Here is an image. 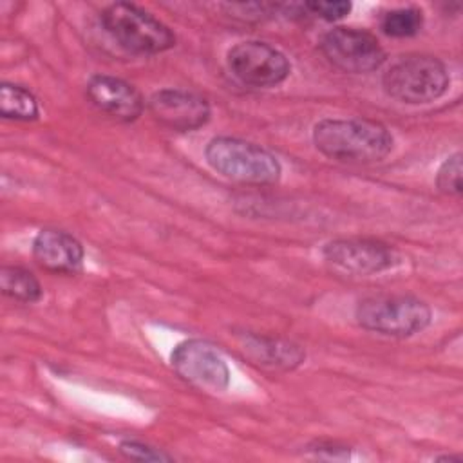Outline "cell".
I'll return each mask as SVG.
<instances>
[{
    "label": "cell",
    "instance_id": "7c38bea8",
    "mask_svg": "<svg viewBox=\"0 0 463 463\" xmlns=\"http://www.w3.org/2000/svg\"><path fill=\"white\" fill-rule=\"evenodd\" d=\"M34 260L47 271L72 275L83 262V248L78 239L63 230L45 228L33 242Z\"/></svg>",
    "mask_w": 463,
    "mask_h": 463
},
{
    "label": "cell",
    "instance_id": "d6986e66",
    "mask_svg": "<svg viewBox=\"0 0 463 463\" xmlns=\"http://www.w3.org/2000/svg\"><path fill=\"white\" fill-rule=\"evenodd\" d=\"M313 14L324 18V20H340L351 11V2H307L304 5Z\"/></svg>",
    "mask_w": 463,
    "mask_h": 463
},
{
    "label": "cell",
    "instance_id": "5b68a950",
    "mask_svg": "<svg viewBox=\"0 0 463 463\" xmlns=\"http://www.w3.org/2000/svg\"><path fill=\"white\" fill-rule=\"evenodd\" d=\"M356 320L364 329L403 338L429 326L430 307L409 295H374L356 306Z\"/></svg>",
    "mask_w": 463,
    "mask_h": 463
},
{
    "label": "cell",
    "instance_id": "7a4b0ae2",
    "mask_svg": "<svg viewBox=\"0 0 463 463\" xmlns=\"http://www.w3.org/2000/svg\"><path fill=\"white\" fill-rule=\"evenodd\" d=\"M204 156L215 172L244 184H273L282 172L271 152L237 137H213Z\"/></svg>",
    "mask_w": 463,
    "mask_h": 463
},
{
    "label": "cell",
    "instance_id": "277c9868",
    "mask_svg": "<svg viewBox=\"0 0 463 463\" xmlns=\"http://www.w3.org/2000/svg\"><path fill=\"white\" fill-rule=\"evenodd\" d=\"M383 90L411 105L429 103L445 94L449 87V72L445 65L427 54H412L392 63L383 74Z\"/></svg>",
    "mask_w": 463,
    "mask_h": 463
},
{
    "label": "cell",
    "instance_id": "3957f363",
    "mask_svg": "<svg viewBox=\"0 0 463 463\" xmlns=\"http://www.w3.org/2000/svg\"><path fill=\"white\" fill-rule=\"evenodd\" d=\"M105 31L127 51L157 54L175 45L174 33L150 13L132 4H112L101 13Z\"/></svg>",
    "mask_w": 463,
    "mask_h": 463
},
{
    "label": "cell",
    "instance_id": "8fae6325",
    "mask_svg": "<svg viewBox=\"0 0 463 463\" xmlns=\"http://www.w3.org/2000/svg\"><path fill=\"white\" fill-rule=\"evenodd\" d=\"M87 96L101 112L121 121H132L143 112L141 94L130 83L114 76H92Z\"/></svg>",
    "mask_w": 463,
    "mask_h": 463
},
{
    "label": "cell",
    "instance_id": "4fadbf2b",
    "mask_svg": "<svg viewBox=\"0 0 463 463\" xmlns=\"http://www.w3.org/2000/svg\"><path fill=\"white\" fill-rule=\"evenodd\" d=\"M244 349L257 360L266 365H277L282 369H293L300 365L306 358V353L284 340H273V338H264V336H255L250 335L244 338Z\"/></svg>",
    "mask_w": 463,
    "mask_h": 463
},
{
    "label": "cell",
    "instance_id": "8992f818",
    "mask_svg": "<svg viewBox=\"0 0 463 463\" xmlns=\"http://www.w3.org/2000/svg\"><path fill=\"white\" fill-rule=\"evenodd\" d=\"M324 56L344 72L365 74L376 71L385 61V52L378 40L360 29L335 27L320 40Z\"/></svg>",
    "mask_w": 463,
    "mask_h": 463
},
{
    "label": "cell",
    "instance_id": "ba28073f",
    "mask_svg": "<svg viewBox=\"0 0 463 463\" xmlns=\"http://www.w3.org/2000/svg\"><path fill=\"white\" fill-rule=\"evenodd\" d=\"M172 367L188 383L204 391H224L230 371L219 351L204 340H184L172 353Z\"/></svg>",
    "mask_w": 463,
    "mask_h": 463
},
{
    "label": "cell",
    "instance_id": "30bf717a",
    "mask_svg": "<svg viewBox=\"0 0 463 463\" xmlns=\"http://www.w3.org/2000/svg\"><path fill=\"white\" fill-rule=\"evenodd\" d=\"M148 109L159 123L179 132L195 130L210 118V105L204 98L177 89L156 92L148 99Z\"/></svg>",
    "mask_w": 463,
    "mask_h": 463
},
{
    "label": "cell",
    "instance_id": "e0dca14e",
    "mask_svg": "<svg viewBox=\"0 0 463 463\" xmlns=\"http://www.w3.org/2000/svg\"><path fill=\"white\" fill-rule=\"evenodd\" d=\"M438 188L447 195L461 194V154L456 152L443 161L436 175Z\"/></svg>",
    "mask_w": 463,
    "mask_h": 463
},
{
    "label": "cell",
    "instance_id": "5bb4252c",
    "mask_svg": "<svg viewBox=\"0 0 463 463\" xmlns=\"http://www.w3.org/2000/svg\"><path fill=\"white\" fill-rule=\"evenodd\" d=\"M0 114L5 119L29 121L38 118L36 98L24 87L2 83L0 87Z\"/></svg>",
    "mask_w": 463,
    "mask_h": 463
},
{
    "label": "cell",
    "instance_id": "6da1fadb",
    "mask_svg": "<svg viewBox=\"0 0 463 463\" xmlns=\"http://www.w3.org/2000/svg\"><path fill=\"white\" fill-rule=\"evenodd\" d=\"M315 146L329 159L340 163H376L392 150L391 132L378 121L351 119H322L313 130Z\"/></svg>",
    "mask_w": 463,
    "mask_h": 463
},
{
    "label": "cell",
    "instance_id": "9a60e30c",
    "mask_svg": "<svg viewBox=\"0 0 463 463\" xmlns=\"http://www.w3.org/2000/svg\"><path fill=\"white\" fill-rule=\"evenodd\" d=\"M0 289L4 295L20 302H36L42 297V286L24 268L4 266L0 269Z\"/></svg>",
    "mask_w": 463,
    "mask_h": 463
},
{
    "label": "cell",
    "instance_id": "9c48e42d",
    "mask_svg": "<svg viewBox=\"0 0 463 463\" xmlns=\"http://www.w3.org/2000/svg\"><path fill=\"white\" fill-rule=\"evenodd\" d=\"M324 259L336 269L353 275H373L392 268L398 260L392 248L369 239H336L324 246Z\"/></svg>",
    "mask_w": 463,
    "mask_h": 463
},
{
    "label": "cell",
    "instance_id": "52a82bcc",
    "mask_svg": "<svg viewBox=\"0 0 463 463\" xmlns=\"http://www.w3.org/2000/svg\"><path fill=\"white\" fill-rule=\"evenodd\" d=\"M233 76L251 87H273L289 74L288 58L264 42H241L228 51Z\"/></svg>",
    "mask_w": 463,
    "mask_h": 463
},
{
    "label": "cell",
    "instance_id": "ac0fdd59",
    "mask_svg": "<svg viewBox=\"0 0 463 463\" xmlns=\"http://www.w3.org/2000/svg\"><path fill=\"white\" fill-rule=\"evenodd\" d=\"M119 452L132 461H170L172 458L161 450H156L139 441H121Z\"/></svg>",
    "mask_w": 463,
    "mask_h": 463
},
{
    "label": "cell",
    "instance_id": "2e32d148",
    "mask_svg": "<svg viewBox=\"0 0 463 463\" xmlns=\"http://www.w3.org/2000/svg\"><path fill=\"white\" fill-rule=\"evenodd\" d=\"M382 31L387 36L394 38H407L414 36L420 33L423 25V14L421 11L414 7H402V9H392L382 16Z\"/></svg>",
    "mask_w": 463,
    "mask_h": 463
}]
</instances>
